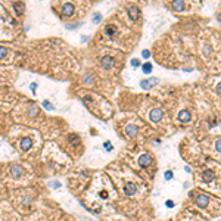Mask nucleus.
<instances>
[{"label":"nucleus","mask_w":221,"mask_h":221,"mask_svg":"<svg viewBox=\"0 0 221 221\" xmlns=\"http://www.w3.org/2000/svg\"><path fill=\"white\" fill-rule=\"evenodd\" d=\"M22 172H24L22 167H19V165H12V167H10V174H12V177H15V179L21 177V175H22Z\"/></svg>","instance_id":"obj_1"},{"label":"nucleus","mask_w":221,"mask_h":221,"mask_svg":"<svg viewBox=\"0 0 221 221\" xmlns=\"http://www.w3.org/2000/svg\"><path fill=\"white\" fill-rule=\"evenodd\" d=\"M162 118V110L159 108H155L152 112H150V120L152 121H159Z\"/></svg>","instance_id":"obj_2"},{"label":"nucleus","mask_w":221,"mask_h":221,"mask_svg":"<svg viewBox=\"0 0 221 221\" xmlns=\"http://www.w3.org/2000/svg\"><path fill=\"white\" fill-rule=\"evenodd\" d=\"M62 13H63L65 16L72 15V13H74V6H72V5H69V3L63 5V6H62Z\"/></svg>","instance_id":"obj_3"},{"label":"nucleus","mask_w":221,"mask_h":221,"mask_svg":"<svg viewBox=\"0 0 221 221\" xmlns=\"http://www.w3.org/2000/svg\"><path fill=\"white\" fill-rule=\"evenodd\" d=\"M117 33H118V30H117L115 25H108V27L105 28V34H106L108 37H115Z\"/></svg>","instance_id":"obj_4"},{"label":"nucleus","mask_w":221,"mask_h":221,"mask_svg":"<svg viewBox=\"0 0 221 221\" xmlns=\"http://www.w3.org/2000/svg\"><path fill=\"white\" fill-rule=\"evenodd\" d=\"M139 162H140V165H142V167H149V165L152 164V158L149 156V155H142Z\"/></svg>","instance_id":"obj_5"},{"label":"nucleus","mask_w":221,"mask_h":221,"mask_svg":"<svg viewBox=\"0 0 221 221\" xmlns=\"http://www.w3.org/2000/svg\"><path fill=\"white\" fill-rule=\"evenodd\" d=\"M179 120H180V122H189V121H190L189 110H181L180 115H179Z\"/></svg>","instance_id":"obj_6"},{"label":"nucleus","mask_w":221,"mask_h":221,"mask_svg":"<svg viewBox=\"0 0 221 221\" xmlns=\"http://www.w3.org/2000/svg\"><path fill=\"white\" fill-rule=\"evenodd\" d=\"M212 179H214V172L212 171H209V170H206V171H204L202 172V180L204 181H212Z\"/></svg>","instance_id":"obj_7"},{"label":"nucleus","mask_w":221,"mask_h":221,"mask_svg":"<svg viewBox=\"0 0 221 221\" xmlns=\"http://www.w3.org/2000/svg\"><path fill=\"white\" fill-rule=\"evenodd\" d=\"M31 146H33V140H31V139H28V137H27V139H24V140L21 142V149H22V150H28Z\"/></svg>","instance_id":"obj_8"},{"label":"nucleus","mask_w":221,"mask_h":221,"mask_svg":"<svg viewBox=\"0 0 221 221\" xmlns=\"http://www.w3.org/2000/svg\"><path fill=\"white\" fill-rule=\"evenodd\" d=\"M125 193L127 195H130V196H133V195H134L136 193V190H137V187L134 186V184H133V183H128V184H125Z\"/></svg>","instance_id":"obj_9"},{"label":"nucleus","mask_w":221,"mask_h":221,"mask_svg":"<svg viewBox=\"0 0 221 221\" xmlns=\"http://www.w3.org/2000/svg\"><path fill=\"white\" fill-rule=\"evenodd\" d=\"M112 63H114V60H112V58H110V56H106V58L102 59V66H103V68H106V69H109L110 66H112Z\"/></svg>","instance_id":"obj_10"},{"label":"nucleus","mask_w":221,"mask_h":221,"mask_svg":"<svg viewBox=\"0 0 221 221\" xmlns=\"http://www.w3.org/2000/svg\"><path fill=\"white\" fill-rule=\"evenodd\" d=\"M197 205L199 206H206L208 205V202H209V199L206 197V196H204V195H201V196H197Z\"/></svg>","instance_id":"obj_11"},{"label":"nucleus","mask_w":221,"mask_h":221,"mask_svg":"<svg viewBox=\"0 0 221 221\" xmlns=\"http://www.w3.org/2000/svg\"><path fill=\"white\" fill-rule=\"evenodd\" d=\"M155 83H158V80L156 78H150V80H145V81H142V87L143 88H150Z\"/></svg>","instance_id":"obj_12"},{"label":"nucleus","mask_w":221,"mask_h":221,"mask_svg":"<svg viewBox=\"0 0 221 221\" xmlns=\"http://www.w3.org/2000/svg\"><path fill=\"white\" fill-rule=\"evenodd\" d=\"M137 131H139V128H137L136 125H130V127L127 128V134H128V136H136Z\"/></svg>","instance_id":"obj_13"},{"label":"nucleus","mask_w":221,"mask_h":221,"mask_svg":"<svg viewBox=\"0 0 221 221\" xmlns=\"http://www.w3.org/2000/svg\"><path fill=\"white\" fill-rule=\"evenodd\" d=\"M130 12H131V18H133V19H137V18H139V9H137L136 6H131V8H130Z\"/></svg>","instance_id":"obj_14"},{"label":"nucleus","mask_w":221,"mask_h":221,"mask_svg":"<svg viewBox=\"0 0 221 221\" xmlns=\"http://www.w3.org/2000/svg\"><path fill=\"white\" fill-rule=\"evenodd\" d=\"M172 8H174L175 10H183V9H184V3H183V2H174V3H172Z\"/></svg>","instance_id":"obj_15"},{"label":"nucleus","mask_w":221,"mask_h":221,"mask_svg":"<svg viewBox=\"0 0 221 221\" xmlns=\"http://www.w3.org/2000/svg\"><path fill=\"white\" fill-rule=\"evenodd\" d=\"M13 8H15V10H16L18 15H21L22 10H24V5H22V3H13Z\"/></svg>","instance_id":"obj_16"},{"label":"nucleus","mask_w":221,"mask_h":221,"mask_svg":"<svg viewBox=\"0 0 221 221\" xmlns=\"http://www.w3.org/2000/svg\"><path fill=\"white\" fill-rule=\"evenodd\" d=\"M142 69H143V72H145V74H149V72L152 71V65L147 62V63H145V65L142 66Z\"/></svg>","instance_id":"obj_17"},{"label":"nucleus","mask_w":221,"mask_h":221,"mask_svg":"<svg viewBox=\"0 0 221 221\" xmlns=\"http://www.w3.org/2000/svg\"><path fill=\"white\" fill-rule=\"evenodd\" d=\"M6 53H8V49H5V47H0V59H2V58H5V56H6Z\"/></svg>","instance_id":"obj_18"},{"label":"nucleus","mask_w":221,"mask_h":221,"mask_svg":"<svg viewBox=\"0 0 221 221\" xmlns=\"http://www.w3.org/2000/svg\"><path fill=\"white\" fill-rule=\"evenodd\" d=\"M215 147H217V150H218V152H221V140H218V142L215 143Z\"/></svg>","instance_id":"obj_19"},{"label":"nucleus","mask_w":221,"mask_h":221,"mask_svg":"<svg viewBox=\"0 0 221 221\" xmlns=\"http://www.w3.org/2000/svg\"><path fill=\"white\" fill-rule=\"evenodd\" d=\"M43 105L46 106L47 109H53V106H52V103H49V102H43Z\"/></svg>","instance_id":"obj_20"},{"label":"nucleus","mask_w":221,"mask_h":221,"mask_svg":"<svg viewBox=\"0 0 221 221\" xmlns=\"http://www.w3.org/2000/svg\"><path fill=\"white\" fill-rule=\"evenodd\" d=\"M165 177H167V180H170L171 177H172V172H171V171H167V172H165Z\"/></svg>","instance_id":"obj_21"},{"label":"nucleus","mask_w":221,"mask_h":221,"mask_svg":"<svg viewBox=\"0 0 221 221\" xmlns=\"http://www.w3.org/2000/svg\"><path fill=\"white\" fill-rule=\"evenodd\" d=\"M77 27H78V24H72V25L69 24V25H68V28H69V30H71V28L74 30V28H77Z\"/></svg>","instance_id":"obj_22"},{"label":"nucleus","mask_w":221,"mask_h":221,"mask_svg":"<svg viewBox=\"0 0 221 221\" xmlns=\"http://www.w3.org/2000/svg\"><path fill=\"white\" fill-rule=\"evenodd\" d=\"M139 63H140V62H139L137 59H133V65H134V66H137Z\"/></svg>","instance_id":"obj_23"},{"label":"nucleus","mask_w":221,"mask_h":221,"mask_svg":"<svg viewBox=\"0 0 221 221\" xmlns=\"http://www.w3.org/2000/svg\"><path fill=\"white\" fill-rule=\"evenodd\" d=\"M217 92L221 95V83H220V84H218V87H217Z\"/></svg>","instance_id":"obj_24"},{"label":"nucleus","mask_w":221,"mask_h":221,"mask_svg":"<svg viewBox=\"0 0 221 221\" xmlns=\"http://www.w3.org/2000/svg\"><path fill=\"white\" fill-rule=\"evenodd\" d=\"M143 56H145V58H147V56H149V52H147V50H146V52H143Z\"/></svg>","instance_id":"obj_25"}]
</instances>
